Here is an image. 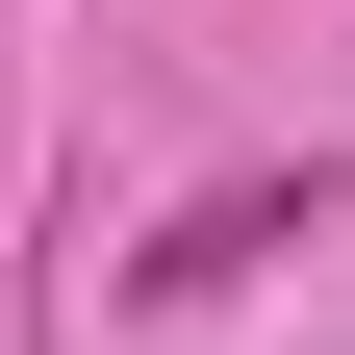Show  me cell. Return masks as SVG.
Wrapping results in <instances>:
<instances>
[{"instance_id": "obj_1", "label": "cell", "mask_w": 355, "mask_h": 355, "mask_svg": "<svg viewBox=\"0 0 355 355\" xmlns=\"http://www.w3.org/2000/svg\"><path fill=\"white\" fill-rule=\"evenodd\" d=\"M304 229H330V178H304V153H279V178H203V203L127 254V304H229L254 254H304Z\"/></svg>"}, {"instance_id": "obj_2", "label": "cell", "mask_w": 355, "mask_h": 355, "mask_svg": "<svg viewBox=\"0 0 355 355\" xmlns=\"http://www.w3.org/2000/svg\"><path fill=\"white\" fill-rule=\"evenodd\" d=\"M0 26H26V0H0Z\"/></svg>"}]
</instances>
